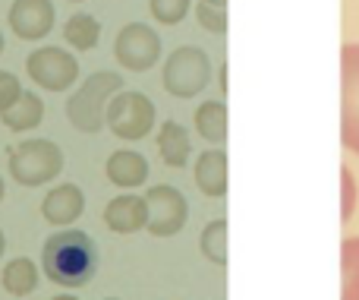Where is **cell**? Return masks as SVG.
Segmentation results:
<instances>
[{"label":"cell","mask_w":359,"mask_h":300,"mask_svg":"<svg viewBox=\"0 0 359 300\" xmlns=\"http://www.w3.org/2000/svg\"><path fill=\"white\" fill-rule=\"evenodd\" d=\"M41 269L60 288H86L98 275V244L79 228H60L44 240Z\"/></svg>","instance_id":"obj_1"},{"label":"cell","mask_w":359,"mask_h":300,"mask_svg":"<svg viewBox=\"0 0 359 300\" xmlns=\"http://www.w3.org/2000/svg\"><path fill=\"white\" fill-rule=\"evenodd\" d=\"M120 89H123V76L111 73V70H98V73L86 76V82L67 98V120L79 133L104 130L107 105Z\"/></svg>","instance_id":"obj_2"},{"label":"cell","mask_w":359,"mask_h":300,"mask_svg":"<svg viewBox=\"0 0 359 300\" xmlns=\"http://www.w3.org/2000/svg\"><path fill=\"white\" fill-rule=\"evenodd\" d=\"M63 152L54 139H25L10 149V177L22 187H41V183L60 177Z\"/></svg>","instance_id":"obj_3"},{"label":"cell","mask_w":359,"mask_h":300,"mask_svg":"<svg viewBox=\"0 0 359 300\" xmlns=\"http://www.w3.org/2000/svg\"><path fill=\"white\" fill-rule=\"evenodd\" d=\"M211 57L208 51L196 48V44H183L177 48L174 54L164 60V73H161V82L168 89V95L186 101V98H196L208 89L211 82Z\"/></svg>","instance_id":"obj_4"},{"label":"cell","mask_w":359,"mask_h":300,"mask_svg":"<svg viewBox=\"0 0 359 300\" xmlns=\"http://www.w3.org/2000/svg\"><path fill=\"white\" fill-rule=\"evenodd\" d=\"M155 117H158V107L149 95L145 92H123V89H120V92L111 98V105H107L104 126L117 139L139 143V139H145L151 130H155Z\"/></svg>","instance_id":"obj_5"},{"label":"cell","mask_w":359,"mask_h":300,"mask_svg":"<svg viewBox=\"0 0 359 300\" xmlns=\"http://www.w3.org/2000/svg\"><path fill=\"white\" fill-rule=\"evenodd\" d=\"M25 73H29V79L35 86L48 89V92H67L79 79V60L69 51L44 44V48L32 51L25 57Z\"/></svg>","instance_id":"obj_6"},{"label":"cell","mask_w":359,"mask_h":300,"mask_svg":"<svg viewBox=\"0 0 359 300\" xmlns=\"http://www.w3.org/2000/svg\"><path fill=\"white\" fill-rule=\"evenodd\" d=\"M341 143L359 155V41L341 48Z\"/></svg>","instance_id":"obj_7"},{"label":"cell","mask_w":359,"mask_h":300,"mask_svg":"<svg viewBox=\"0 0 359 300\" xmlns=\"http://www.w3.org/2000/svg\"><path fill=\"white\" fill-rule=\"evenodd\" d=\"M114 57L123 70L130 73H145L161 60V38L151 25L145 22H130L117 32V41H114Z\"/></svg>","instance_id":"obj_8"},{"label":"cell","mask_w":359,"mask_h":300,"mask_svg":"<svg viewBox=\"0 0 359 300\" xmlns=\"http://www.w3.org/2000/svg\"><path fill=\"white\" fill-rule=\"evenodd\" d=\"M145 202H149V228L145 231L151 237H174L186 228V219H189V202L170 183H158L145 193Z\"/></svg>","instance_id":"obj_9"},{"label":"cell","mask_w":359,"mask_h":300,"mask_svg":"<svg viewBox=\"0 0 359 300\" xmlns=\"http://www.w3.org/2000/svg\"><path fill=\"white\" fill-rule=\"evenodd\" d=\"M54 19L57 10L50 0H13L6 22H10L13 35H19L22 41H38L54 29Z\"/></svg>","instance_id":"obj_10"},{"label":"cell","mask_w":359,"mask_h":300,"mask_svg":"<svg viewBox=\"0 0 359 300\" xmlns=\"http://www.w3.org/2000/svg\"><path fill=\"white\" fill-rule=\"evenodd\" d=\"M82 212H86V193L76 183H57L41 200L44 221L54 228H69L73 221H79Z\"/></svg>","instance_id":"obj_11"},{"label":"cell","mask_w":359,"mask_h":300,"mask_svg":"<svg viewBox=\"0 0 359 300\" xmlns=\"http://www.w3.org/2000/svg\"><path fill=\"white\" fill-rule=\"evenodd\" d=\"M104 225L111 228L114 234H136L149 228V202L145 196H114L104 206Z\"/></svg>","instance_id":"obj_12"},{"label":"cell","mask_w":359,"mask_h":300,"mask_svg":"<svg viewBox=\"0 0 359 300\" xmlns=\"http://www.w3.org/2000/svg\"><path fill=\"white\" fill-rule=\"evenodd\" d=\"M196 187L208 200H224L227 196V152L221 145L202 152L196 162Z\"/></svg>","instance_id":"obj_13"},{"label":"cell","mask_w":359,"mask_h":300,"mask_svg":"<svg viewBox=\"0 0 359 300\" xmlns=\"http://www.w3.org/2000/svg\"><path fill=\"white\" fill-rule=\"evenodd\" d=\"M104 171H107V181H111L114 187H123V190L142 187V183L149 181V162H145L142 152H133V149L111 152Z\"/></svg>","instance_id":"obj_14"},{"label":"cell","mask_w":359,"mask_h":300,"mask_svg":"<svg viewBox=\"0 0 359 300\" xmlns=\"http://www.w3.org/2000/svg\"><path fill=\"white\" fill-rule=\"evenodd\" d=\"M158 152H161V158H164L168 168H186L189 152H192V143H189L186 126L177 124V120L161 124V130H158Z\"/></svg>","instance_id":"obj_15"},{"label":"cell","mask_w":359,"mask_h":300,"mask_svg":"<svg viewBox=\"0 0 359 300\" xmlns=\"http://www.w3.org/2000/svg\"><path fill=\"white\" fill-rule=\"evenodd\" d=\"M41 120H44V101L32 92H22L16 105L6 107V111H0V124L13 133L35 130V126H41Z\"/></svg>","instance_id":"obj_16"},{"label":"cell","mask_w":359,"mask_h":300,"mask_svg":"<svg viewBox=\"0 0 359 300\" xmlns=\"http://www.w3.org/2000/svg\"><path fill=\"white\" fill-rule=\"evenodd\" d=\"M196 130L208 145L227 143V105L224 101H202L196 107Z\"/></svg>","instance_id":"obj_17"},{"label":"cell","mask_w":359,"mask_h":300,"mask_svg":"<svg viewBox=\"0 0 359 300\" xmlns=\"http://www.w3.org/2000/svg\"><path fill=\"white\" fill-rule=\"evenodd\" d=\"M41 275H38V266L25 256H16L4 266V275H0V285H4L6 294L13 297H29L32 291L38 288Z\"/></svg>","instance_id":"obj_18"},{"label":"cell","mask_w":359,"mask_h":300,"mask_svg":"<svg viewBox=\"0 0 359 300\" xmlns=\"http://www.w3.org/2000/svg\"><path fill=\"white\" fill-rule=\"evenodd\" d=\"M63 38H67L69 48L76 51H95L98 48V38H101V25L95 16L88 13H73L63 25Z\"/></svg>","instance_id":"obj_19"},{"label":"cell","mask_w":359,"mask_h":300,"mask_svg":"<svg viewBox=\"0 0 359 300\" xmlns=\"http://www.w3.org/2000/svg\"><path fill=\"white\" fill-rule=\"evenodd\" d=\"M198 250L211 266H227V221L215 219L198 234Z\"/></svg>","instance_id":"obj_20"},{"label":"cell","mask_w":359,"mask_h":300,"mask_svg":"<svg viewBox=\"0 0 359 300\" xmlns=\"http://www.w3.org/2000/svg\"><path fill=\"white\" fill-rule=\"evenodd\" d=\"M341 300H359V237L341 244Z\"/></svg>","instance_id":"obj_21"},{"label":"cell","mask_w":359,"mask_h":300,"mask_svg":"<svg viewBox=\"0 0 359 300\" xmlns=\"http://www.w3.org/2000/svg\"><path fill=\"white\" fill-rule=\"evenodd\" d=\"M192 0H149V10L155 16V22L161 25H177L183 22V16L189 13Z\"/></svg>","instance_id":"obj_22"},{"label":"cell","mask_w":359,"mask_h":300,"mask_svg":"<svg viewBox=\"0 0 359 300\" xmlns=\"http://www.w3.org/2000/svg\"><path fill=\"white\" fill-rule=\"evenodd\" d=\"M359 206V187H356V177L353 171L344 164L341 168V221H350L356 215Z\"/></svg>","instance_id":"obj_23"},{"label":"cell","mask_w":359,"mask_h":300,"mask_svg":"<svg viewBox=\"0 0 359 300\" xmlns=\"http://www.w3.org/2000/svg\"><path fill=\"white\" fill-rule=\"evenodd\" d=\"M196 19L211 35H224V32H227V10H221V6H211V4H205V0H198Z\"/></svg>","instance_id":"obj_24"},{"label":"cell","mask_w":359,"mask_h":300,"mask_svg":"<svg viewBox=\"0 0 359 300\" xmlns=\"http://www.w3.org/2000/svg\"><path fill=\"white\" fill-rule=\"evenodd\" d=\"M19 95H22V82H19V76H13L10 70H0V111H6V107L16 105Z\"/></svg>","instance_id":"obj_25"},{"label":"cell","mask_w":359,"mask_h":300,"mask_svg":"<svg viewBox=\"0 0 359 300\" xmlns=\"http://www.w3.org/2000/svg\"><path fill=\"white\" fill-rule=\"evenodd\" d=\"M205 4H211V6H221V10H227V0H205Z\"/></svg>","instance_id":"obj_26"},{"label":"cell","mask_w":359,"mask_h":300,"mask_svg":"<svg viewBox=\"0 0 359 300\" xmlns=\"http://www.w3.org/2000/svg\"><path fill=\"white\" fill-rule=\"evenodd\" d=\"M4 250H6V237H4V231H0V259H4Z\"/></svg>","instance_id":"obj_27"},{"label":"cell","mask_w":359,"mask_h":300,"mask_svg":"<svg viewBox=\"0 0 359 300\" xmlns=\"http://www.w3.org/2000/svg\"><path fill=\"white\" fill-rule=\"evenodd\" d=\"M50 300H79V297H73V294H60V297H50Z\"/></svg>","instance_id":"obj_28"},{"label":"cell","mask_w":359,"mask_h":300,"mask_svg":"<svg viewBox=\"0 0 359 300\" xmlns=\"http://www.w3.org/2000/svg\"><path fill=\"white\" fill-rule=\"evenodd\" d=\"M4 193H6V187H4V177H0V202H4Z\"/></svg>","instance_id":"obj_29"},{"label":"cell","mask_w":359,"mask_h":300,"mask_svg":"<svg viewBox=\"0 0 359 300\" xmlns=\"http://www.w3.org/2000/svg\"><path fill=\"white\" fill-rule=\"evenodd\" d=\"M0 54H4V32H0Z\"/></svg>","instance_id":"obj_30"},{"label":"cell","mask_w":359,"mask_h":300,"mask_svg":"<svg viewBox=\"0 0 359 300\" xmlns=\"http://www.w3.org/2000/svg\"><path fill=\"white\" fill-rule=\"evenodd\" d=\"M73 4H82V0H73Z\"/></svg>","instance_id":"obj_31"},{"label":"cell","mask_w":359,"mask_h":300,"mask_svg":"<svg viewBox=\"0 0 359 300\" xmlns=\"http://www.w3.org/2000/svg\"><path fill=\"white\" fill-rule=\"evenodd\" d=\"M107 300H117V297H107Z\"/></svg>","instance_id":"obj_32"}]
</instances>
